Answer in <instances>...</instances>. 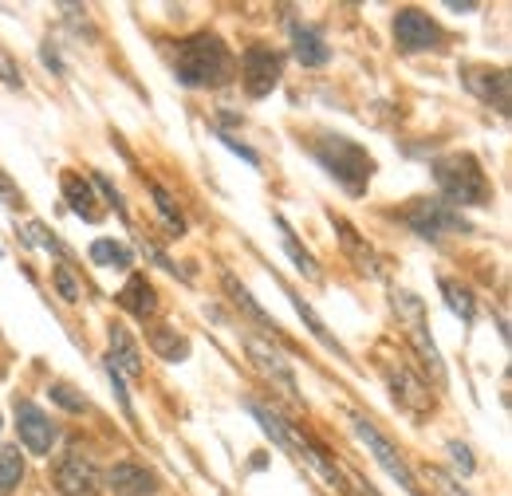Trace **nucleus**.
<instances>
[{
	"label": "nucleus",
	"mask_w": 512,
	"mask_h": 496,
	"mask_svg": "<svg viewBox=\"0 0 512 496\" xmlns=\"http://www.w3.org/2000/svg\"><path fill=\"white\" fill-rule=\"evenodd\" d=\"M174 67H178V79L186 87H221V83L233 79V56H229V48L217 36H209V32H197L190 40H182Z\"/></svg>",
	"instance_id": "1"
},
{
	"label": "nucleus",
	"mask_w": 512,
	"mask_h": 496,
	"mask_svg": "<svg viewBox=\"0 0 512 496\" xmlns=\"http://www.w3.org/2000/svg\"><path fill=\"white\" fill-rule=\"evenodd\" d=\"M249 410H253L256 422H260L268 434L276 437V441H280L288 453H296L304 465H312V469L320 473V477L327 481V485H331V489H339V493L347 496V477H343V469H339L335 461H327V453H323V449L316 445V441H312V437H304L300 430H296V426H288V422H284L276 410H268V406H260V402H253Z\"/></svg>",
	"instance_id": "2"
},
{
	"label": "nucleus",
	"mask_w": 512,
	"mask_h": 496,
	"mask_svg": "<svg viewBox=\"0 0 512 496\" xmlns=\"http://www.w3.org/2000/svg\"><path fill=\"white\" fill-rule=\"evenodd\" d=\"M316 158H320L323 170L335 182H343L347 193H363L367 182H371V174H375V158L359 142L339 138V134H323L320 142H316Z\"/></svg>",
	"instance_id": "3"
},
{
	"label": "nucleus",
	"mask_w": 512,
	"mask_h": 496,
	"mask_svg": "<svg viewBox=\"0 0 512 496\" xmlns=\"http://www.w3.org/2000/svg\"><path fill=\"white\" fill-rule=\"evenodd\" d=\"M434 178H438V186H442V193L453 205H485L489 193H493L473 154H446V158H438L434 162Z\"/></svg>",
	"instance_id": "4"
},
{
	"label": "nucleus",
	"mask_w": 512,
	"mask_h": 496,
	"mask_svg": "<svg viewBox=\"0 0 512 496\" xmlns=\"http://www.w3.org/2000/svg\"><path fill=\"white\" fill-rule=\"evenodd\" d=\"M394 311H398V319H402V327H406V339L418 347V355L426 359V367L442 382L446 371H442V355H438V347H434V339H430V331H426V308H422V300L410 296V292H398V296H394Z\"/></svg>",
	"instance_id": "5"
},
{
	"label": "nucleus",
	"mask_w": 512,
	"mask_h": 496,
	"mask_svg": "<svg viewBox=\"0 0 512 496\" xmlns=\"http://www.w3.org/2000/svg\"><path fill=\"white\" fill-rule=\"evenodd\" d=\"M351 430H355V437H359V441L371 449V457H375V461L383 465L386 473H390V481H398V485H402V489H406L410 496H426L422 489H418L414 473L406 469V461L398 457V449H394V445H390V441H386V437L379 434V430H375L367 418H359V414H355V418H351Z\"/></svg>",
	"instance_id": "6"
},
{
	"label": "nucleus",
	"mask_w": 512,
	"mask_h": 496,
	"mask_svg": "<svg viewBox=\"0 0 512 496\" xmlns=\"http://www.w3.org/2000/svg\"><path fill=\"white\" fill-rule=\"evenodd\" d=\"M402 221H406L418 237H426V241H438L442 233H465V229H469L465 217L453 213L446 201H414V205L402 213Z\"/></svg>",
	"instance_id": "7"
},
{
	"label": "nucleus",
	"mask_w": 512,
	"mask_h": 496,
	"mask_svg": "<svg viewBox=\"0 0 512 496\" xmlns=\"http://www.w3.org/2000/svg\"><path fill=\"white\" fill-rule=\"evenodd\" d=\"M52 485L60 489V496H91L99 493V469L79 449H67L52 465Z\"/></svg>",
	"instance_id": "8"
},
{
	"label": "nucleus",
	"mask_w": 512,
	"mask_h": 496,
	"mask_svg": "<svg viewBox=\"0 0 512 496\" xmlns=\"http://www.w3.org/2000/svg\"><path fill=\"white\" fill-rule=\"evenodd\" d=\"M386 382H390V390H394V402H398L410 418H426V414L434 410L430 386L410 371L406 363H386Z\"/></svg>",
	"instance_id": "9"
},
{
	"label": "nucleus",
	"mask_w": 512,
	"mask_h": 496,
	"mask_svg": "<svg viewBox=\"0 0 512 496\" xmlns=\"http://www.w3.org/2000/svg\"><path fill=\"white\" fill-rule=\"evenodd\" d=\"M394 40H398L402 52H430V48L442 44V28H438L426 12L402 8V12L394 16Z\"/></svg>",
	"instance_id": "10"
},
{
	"label": "nucleus",
	"mask_w": 512,
	"mask_h": 496,
	"mask_svg": "<svg viewBox=\"0 0 512 496\" xmlns=\"http://www.w3.org/2000/svg\"><path fill=\"white\" fill-rule=\"evenodd\" d=\"M16 430H20V441L32 449V453H52L56 445V426L48 422V414L32 402H16Z\"/></svg>",
	"instance_id": "11"
},
{
	"label": "nucleus",
	"mask_w": 512,
	"mask_h": 496,
	"mask_svg": "<svg viewBox=\"0 0 512 496\" xmlns=\"http://www.w3.org/2000/svg\"><path fill=\"white\" fill-rule=\"evenodd\" d=\"M241 67H245V87L253 99H264L280 83V56L272 48H249Z\"/></svg>",
	"instance_id": "12"
},
{
	"label": "nucleus",
	"mask_w": 512,
	"mask_h": 496,
	"mask_svg": "<svg viewBox=\"0 0 512 496\" xmlns=\"http://www.w3.org/2000/svg\"><path fill=\"white\" fill-rule=\"evenodd\" d=\"M245 347H249V355H253L256 367L268 374L288 398H300V390H296V374H292V367L280 359V351H272V343H264L260 335H245Z\"/></svg>",
	"instance_id": "13"
},
{
	"label": "nucleus",
	"mask_w": 512,
	"mask_h": 496,
	"mask_svg": "<svg viewBox=\"0 0 512 496\" xmlns=\"http://www.w3.org/2000/svg\"><path fill=\"white\" fill-rule=\"evenodd\" d=\"M469 91H477L485 103H497V111H509V71L493 67H465L461 71Z\"/></svg>",
	"instance_id": "14"
},
{
	"label": "nucleus",
	"mask_w": 512,
	"mask_h": 496,
	"mask_svg": "<svg viewBox=\"0 0 512 496\" xmlns=\"http://www.w3.org/2000/svg\"><path fill=\"white\" fill-rule=\"evenodd\" d=\"M107 485H111V493H119V496H150L158 489V477H154L150 469L134 465V461H119V465L107 473Z\"/></svg>",
	"instance_id": "15"
},
{
	"label": "nucleus",
	"mask_w": 512,
	"mask_h": 496,
	"mask_svg": "<svg viewBox=\"0 0 512 496\" xmlns=\"http://www.w3.org/2000/svg\"><path fill=\"white\" fill-rule=\"evenodd\" d=\"M111 367L127 378L142 374V359H138V347H134L127 327H111Z\"/></svg>",
	"instance_id": "16"
},
{
	"label": "nucleus",
	"mask_w": 512,
	"mask_h": 496,
	"mask_svg": "<svg viewBox=\"0 0 512 496\" xmlns=\"http://www.w3.org/2000/svg\"><path fill=\"white\" fill-rule=\"evenodd\" d=\"M292 44H296V60L304 63V67H323V63L331 60L323 36L320 32H312V28H304V24L292 28Z\"/></svg>",
	"instance_id": "17"
},
{
	"label": "nucleus",
	"mask_w": 512,
	"mask_h": 496,
	"mask_svg": "<svg viewBox=\"0 0 512 496\" xmlns=\"http://www.w3.org/2000/svg\"><path fill=\"white\" fill-rule=\"evenodd\" d=\"M64 197H67V205L83 217V221H99V209H95V193H91V186L79 178V174H71L67 170L64 174Z\"/></svg>",
	"instance_id": "18"
},
{
	"label": "nucleus",
	"mask_w": 512,
	"mask_h": 496,
	"mask_svg": "<svg viewBox=\"0 0 512 496\" xmlns=\"http://www.w3.org/2000/svg\"><path fill=\"white\" fill-rule=\"evenodd\" d=\"M119 304L130 311V315H138V319H146V315H154V288L142 280V276H130V284L119 292Z\"/></svg>",
	"instance_id": "19"
},
{
	"label": "nucleus",
	"mask_w": 512,
	"mask_h": 496,
	"mask_svg": "<svg viewBox=\"0 0 512 496\" xmlns=\"http://www.w3.org/2000/svg\"><path fill=\"white\" fill-rule=\"evenodd\" d=\"M150 347H154L162 359H170V363H178V359H186V355H190V343H186V339H178V331H170V327L150 331Z\"/></svg>",
	"instance_id": "20"
},
{
	"label": "nucleus",
	"mask_w": 512,
	"mask_h": 496,
	"mask_svg": "<svg viewBox=\"0 0 512 496\" xmlns=\"http://www.w3.org/2000/svg\"><path fill=\"white\" fill-rule=\"evenodd\" d=\"M20 477H24V457L16 445H4L0 449V493H12L20 485Z\"/></svg>",
	"instance_id": "21"
},
{
	"label": "nucleus",
	"mask_w": 512,
	"mask_h": 496,
	"mask_svg": "<svg viewBox=\"0 0 512 496\" xmlns=\"http://www.w3.org/2000/svg\"><path fill=\"white\" fill-rule=\"evenodd\" d=\"M225 288H229V296L237 300V308H245V311H249V315H253L256 323H264V327H272V331H280V327L272 323V315H268V311L260 308V304H256L253 296H249V288H241V284H237L233 276H225Z\"/></svg>",
	"instance_id": "22"
},
{
	"label": "nucleus",
	"mask_w": 512,
	"mask_h": 496,
	"mask_svg": "<svg viewBox=\"0 0 512 496\" xmlns=\"http://www.w3.org/2000/svg\"><path fill=\"white\" fill-rule=\"evenodd\" d=\"M91 260L95 264H119V268H130L134 264V256H130V248L127 245H119V241H95L91 245Z\"/></svg>",
	"instance_id": "23"
},
{
	"label": "nucleus",
	"mask_w": 512,
	"mask_h": 496,
	"mask_svg": "<svg viewBox=\"0 0 512 496\" xmlns=\"http://www.w3.org/2000/svg\"><path fill=\"white\" fill-rule=\"evenodd\" d=\"M276 229H280V233H284V248H288V256H292V260H296V264H300V272H308V276H312V280H316V276H320V268H316V260H312V256H308V252H304V248L296 245V233H292V229H288V221H284V217H276Z\"/></svg>",
	"instance_id": "24"
},
{
	"label": "nucleus",
	"mask_w": 512,
	"mask_h": 496,
	"mask_svg": "<svg viewBox=\"0 0 512 496\" xmlns=\"http://www.w3.org/2000/svg\"><path fill=\"white\" fill-rule=\"evenodd\" d=\"M292 304H296V311H300V319H304V323H308V327H312V335H316V339H320L323 347H327V351H335V355H343V347H339V343H335V339H331V335H327V327H323V323H320V315H316V311L308 308V304H304V300H300V296H292Z\"/></svg>",
	"instance_id": "25"
},
{
	"label": "nucleus",
	"mask_w": 512,
	"mask_h": 496,
	"mask_svg": "<svg viewBox=\"0 0 512 496\" xmlns=\"http://www.w3.org/2000/svg\"><path fill=\"white\" fill-rule=\"evenodd\" d=\"M335 229L343 233V245L351 248V256H355V260H359L363 268H371V272H375V256H371V248L359 245V233H355V229H351V225H347L343 217H335Z\"/></svg>",
	"instance_id": "26"
},
{
	"label": "nucleus",
	"mask_w": 512,
	"mask_h": 496,
	"mask_svg": "<svg viewBox=\"0 0 512 496\" xmlns=\"http://www.w3.org/2000/svg\"><path fill=\"white\" fill-rule=\"evenodd\" d=\"M150 193H154V201H158V213H162V221H166L174 233H182V229H186V221H182V213H178L174 197H170V193H166L162 186H150Z\"/></svg>",
	"instance_id": "27"
},
{
	"label": "nucleus",
	"mask_w": 512,
	"mask_h": 496,
	"mask_svg": "<svg viewBox=\"0 0 512 496\" xmlns=\"http://www.w3.org/2000/svg\"><path fill=\"white\" fill-rule=\"evenodd\" d=\"M442 292L449 296V308L457 311L461 319H473V296H469L465 288H457L453 280H442Z\"/></svg>",
	"instance_id": "28"
},
{
	"label": "nucleus",
	"mask_w": 512,
	"mask_h": 496,
	"mask_svg": "<svg viewBox=\"0 0 512 496\" xmlns=\"http://www.w3.org/2000/svg\"><path fill=\"white\" fill-rule=\"evenodd\" d=\"M28 237H32V241H36V245H40V248H48V252H56V256H67V248L60 245V241H56V237H52V233H48L44 225H36V221L28 225Z\"/></svg>",
	"instance_id": "29"
},
{
	"label": "nucleus",
	"mask_w": 512,
	"mask_h": 496,
	"mask_svg": "<svg viewBox=\"0 0 512 496\" xmlns=\"http://www.w3.org/2000/svg\"><path fill=\"white\" fill-rule=\"evenodd\" d=\"M52 398H56L60 406H67V410H75V414H79V410H87V402H83V398H75V390L64 386V382H56V386H52Z\"/></svg>",
	"instance_id": "30"
},
{
	"label": "nucleus",
	"mask_w": 512,
	"mask_h": 496,
	"mask_svg": "<svg viewBox=\"0 0 512 496\" xmlns=\"http://www.w3.org/2000/svg\"><path fill=\"white\" fill-rule=\"evenodd\" d=\"M56 288H60V296L71 300V304L79 300V284L71 280V272H67V268H56Z\"/></svg>",
	"instance_id": "31"
},
{
	"label": "nucleus",
	"mask_w": 512,
	"mask_h": 496,
	"mask_svg": "<svg viewBox=\"0 0 512 496\" xmlns=\"http://www.w3.org/2000/svg\"><path fill=\"white\" fill-rule=\"evenodd\" d=\"M449 453H453V461H457L461 473H473V457H469V449L461 441H449Z\"/></svg>",
	"instance_id": "32"
},
{
	"label": "nucleus",
	"mask_w": 512,
	"mask_h": 496,
	"mask_svg": "<svg viewBox=\"0 0 512 496\" xmlns=\"http://www.w3.org/2000/svg\"><path fill=\"white\" fill-rule=\"evenodd\" d=\"M430 477H434V485H438V489H442V493H446V496H465V493H461V489H457V485H453V481H449L446 473H438V469H434Z\"/></svg>",
	"instance_id": "33"
},
{
	"label": "nucleus",
	"mask_w": 512,
	"mask_h": 496,
	"mask_svg": "<svg viewBox=\"0 0 512 496\" xmlns=\"http://www.w3.org/2000/svg\"><path fill=\"white\" fill-rule=\"evenodd\" d=\"M0 193H4V197H8V205H12V209H16V205H20V193H16V189L8 186V178H4V174H0Z\"/></svg>",
	"instance_id": "34"
}]
</instances>
